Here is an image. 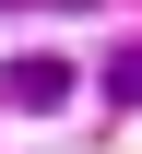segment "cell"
I'll list each match as a JSON object with an SVG mask.
<instances>
[{"label": "cell", "mask_w": 142, "mask_h": 154, "mask_svg": "<svg viewBox=\"0 0 142 154\" xmlns=\"http://www.w3.org/2000/svg\"><path fill=\"white\" fill-rule=\"evenodd\" d=\"M0 95H12V107H36V119H47V107H71V59H47V48H24L12 71H0Z\"/></svg>", "instance_id": "1"}, {"label": "cell", "mask_w": 142, "mask_h": 154, "mask_svg": "<svg viewBox=\"0 0 142 154\" xmlns=\"http://www.w3.org/2000/svg\"><path fill=\"white\" fill-rule=\"evenodd\" d=\"M95 83H107V95H119V107H142V48H119V59H107Z\"/></svg>", "instance_id": "2"}, {"label": "cell", "mask_w": 142, "mask_h": 154, "mask_svg": "<svg viewBox=\"0 0 142 154\" xmlns=\"http://www.w3.org/2000/svg\"><path fill=\"white\" fill-rule=\"evenodd\" d=\"M71 12H95V0H71Z\"/></svg>", "instance_id": "3"}]
</instances>
